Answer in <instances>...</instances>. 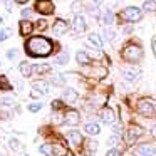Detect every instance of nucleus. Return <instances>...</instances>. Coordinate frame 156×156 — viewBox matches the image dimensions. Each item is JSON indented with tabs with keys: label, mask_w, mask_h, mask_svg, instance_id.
<instances>
[{
	"label": "nucleus",
	"mask_w": 156,
	"mask_h": 156,
	"mask_svg": "<svg viewBox=\"0 0 156 156\" xmlns=\"http://www.w3.org/2000/svg\"><path fill=\"white\" fill-rule=\"evenodd\" d=\"M35 10L44 15H51V14H54V4L51 0H37L35 2Z\"/></svg>",
	"instance_id": "nucleus-5"
},
{
	"label": "nucleus",
	"mask_w": 156,
	"mask_h": 156,
	"mask_svg": "<svg viewBox=\"0 0 156 156\" xmlns=\"http://www.w3.org/2000/svg\"><path fill=\"white\" fill-rule=\"evenodd\" d=\"M141 133H143V131H141V128H133L131 131H129V139H134L136 136H139Z\"/></svg>",
	"instance_id": "nucleus-30"
},
{
	"label": "nucleus",
	"mask_w": 156,
	"mask_h": 156,
	"mask_svg": "<svg viewBox=\"0 0 156 156\" xmlns=\"http://www.w3.org/2000/svg\"><path fill=\"white\" fill-rule=\"evenodd\" d=\"M67 29H69V24H67V22L62 20V19H57V20L54 22V27H52V30H54L55 35H62V34H66V32H67Z\"/></svg>",
	"instance_id": "nucleus-6"
},
{
	"label": "nucleus",
	"mask_w": 156,
	"mask_h": 156,
	"mask_svg": "<svg viewBox=\"0 0 156 156\" xmlns=\"http://www.w3.org/2000/svg\"><path fill=\"white\" fill-rule=\"evenodd\" d=\"M12 35V29H2L0 30V42H4L5 39H9Z\"/></svg>",
	"instance_id": "nucleus-28"
},
{
	"label": "nucleus",
	"mask_w": 156,
	"mask_h": 156,
	"mask_svg": "<svg viewBox=\"0 0 156 156\" xmlns=\"http://www.w3.org/2000/svg\"><path fill=\"white\" fill-rule=\"evenodd\" d=\"M86 133H87V134H99V131H101V129H99V126L96 124V122H89V124H86Z\"/></svg>",
	"instance_id": "nucleus-20"
},
{
	"label": "nucleus",
	"mask_w": 156,
	"mask_h": 156,
	"mask_svg": "<svg viewBox=\"0 0 156 156\" xmlns=\"http://www.w3.org/2000/svg\"><path fill=\"white\" fill-rule=\"evenodd\" d=\"M102 22H104L106 25H111L112 22H114V15H112L111 10H104V14H102Z\"/></svg>",
	"instance_id": "nucleus-21"
},
{
	"label": "nucleus",
	"mask_w": 156,
	"mask_h": 156,
	"mask_svg": "<svg viewBox=\"0 0 156 156\" xmlns=\"http://www.w3.org/2000/svg\"><path fill=\"white\" fill-rule=\"evenodd\" d=\"M131 30H133V29L129 27V25H128V27H124V29H122V32H124V34H129V32H131Z\"/></svg>",
	"instance_id": "nucleus-44"
},
{
	"label": "nucleus",
	"mask_w": 156,
	"mask_h": 156,
	"mask_svg": "<svg viewBox=\"0 0 156 156\" xmlns=\"http://www.w3.org/2000/svg\"><path fill=\"white\" fill-rule=\"evenodd\" d=\"M138 154L141 156V154H153V156H156V148H153V146H149V144H141L138 148Z\"/></svg>",
	"instance_id": "nucleus-13"
},
{
	"label": "nucleus",
	"mask_w": 156,
	"mask_h": 156,
	"mask_svg": "<svg viewBox=\"0 0 156 156\" xmlns=\"http://www.w3.org/2000/svg\"><path fill=\"white\" fill-rule=\"evenodd\" d=\"M0 24H2V17H0Z\"/></svg>",
	"instance_id": "nucleus-52"
},
{
	"label": "nucleus",
	"mask_w": 156,
	"mask_h": 156,
	"mask_svg": "<svg viewBox=\"0 0 156 156\" xmlns=\"http://www.w3.org/2000/svg\"><path fill=\"white\" fill-rule=\"evenodd\" d=\"M138 112L143 116H146V118H156V111H154V108H153V104L149 101H139Z\"/></svg>",
	"instance_id": "nucleus-4"
},
{
	"label": "nucleus",
	"mask_w": 156,
	"mask_h": 156,
	"mask_svg": "<svg viewBox=\"0 0 156 156\" xmlns=\"http://www.w3.org/2000/svg\"><path fill=\"white\" fill-rule=\"evenodd\" d=\"M141 55H143L141 47H139V45H134V44H129L128 47L122 51V57H124L126 61H129V62L139 61V59H141Z\"/></svg>",
	"instance_id": "nucleus-2"
},
{
	"label": "nucleus",
	"mask_w": 156,
	"mask_h": 156,
	"mask_svg": "<svg viewBox=\"0 0 156 156\" xmlns=\"http://www.w3.org/2000/svg\"><path fill=\"white\" fill-rule=\"evenodd\" d=\"M0 89H2V91H10V89H12L10 82L7 81L5 76H0Z\"/></svg>",
	"instance_id": "nucleus-23"
},
{
	"label": "nucleus",
	"mask_w": 156,
	"mask_h": 156,
	"mask_svg": "<svg viewBox=\"0 0 156 156\" xmlns=\"http://www.w3.org/2000/svg\"><path fill=\"white\" fill-rule=\"evenodd\" d=\"M119 141H121V139H119V136L114 133L112 136H109V139H108V144H109V146H116V144H119Z\"/></svg>",
	"instance_id": "nucleus-29"
},
{
	"label": "nucleus",
	"mask_w": 156,
	"mask_h": 156,
	"mask_svg": "<svg viewBox=\"0 0 156 156\" xmlns=\"http://www.w3.org/2000/svg\"><path fill=\"white\" fill-rule=\"evenodd\" d=\"M67 139H69V143H71L72 146H79L82 143V134L79 131H71L67 134Z\"/></svg>",
	"instance_id": "nucleus-9"
},
{
	"label": "nucleus",
	"mask_w": 156,
	"mask_h": 156,
	"mask_svg": "<svg viewBox=\"0 0 156 156\" xmlns=\"http://www.w3.org/2000/svg\"><path fill=\"white\" fill-rule=\"evenodd\" d=\"M144 10H148V12H156V2L154 0H146L144 2Z\"/></svg>",
	"instance_id": "nucleus-24"
},
{
	"label": "nucleus",
	"mask_w": 156,
	"mask_h": 156,
	"mask_svg": "<svg viewBox=\"0 0 156 156\" xmlns=\"http://www.w3.org/2000/svg\"><path fill=\"white\" fill-rule=\"evenodd\" d=\"M153 52H154V55H156V39L153 41Z\"/></svg>",
	"instance_id": "nucleus-45"
},
{
	"label": "nucleus",
	"mask_w": 156,
	"mask_h": 156,
	"mask_svg": "<svg viewBox=\"0 0 156 156\" xmlns=\"http://www.w3.org/2000/svg\"><path fill=\"white\" fill-rule=\"evenodd\" d=\"M37 27H39V29H44V27H45V20H39Z\"/></svg>",
	"instance_id": "nucleus-43"
},
{
	"label": "nucleus",
	"mask_w": 156,
	"mask_h": 156,
	"mask_svg": "<svg viewBox=\"0 0 156 156\" xmlns=\"http://www.w3.org/2000/svg\"><path fill=\"white\" fill-rule=\"evenodd\" d=\"M64 121L67 122V124H77L79 121H81V116H79V112L77 111H74V109H71V111H67L66 112V118H64Z\"/></svg>",
	"instance_id": "nucleus-8"
},
{
	"label": "nucleus",
	"mask_w": 156,
	"mask_h": 156,
	"mask_svg": "<svg viewBox=\"0 0 156 156\" xmlns=\"http://www.w3.org/2000/svg\"><path fill=\"white\" fill-rule=\"evenodd\" d=\"M5 9H7L9 12H12V2L10 0H5Z\"/></svg>",
	"instance_id": "nucleus-40"
},
{
	"label": "nucleus",
	"mask_w": 156,
	"mask_h": 156,
	"mask_svg": "<svg viewBox=\"0 0 156 156\" xmlns=\"http://www.w3.org/2000/svg\"><path fill=\"white\" fill-rule=\"evenodd\" d=\"M67 62H69L67 54H59L57 57H55V64H59V66H64V64H67Z\"/></svg>",
	"instance_id": "nucleus-26"
},
{
	"label": "nucleus",
	"mask_w": 156,
	"mask_h": 156,
	"mask_svg": "<svg viewBox=\"0 0 156 156\" xmlns=\"http://www.w3.org/2000/svg\"><path fill=\"white\" fill-rule=\"evenodd\" d=\"M9 146H10L12 149H19V148H20V144H19L17 139H10V141H9Z\"/></svg>",
	"instance_id": "nucleus-34"
},
{
	"label": "nucleus",
	"mask_w": 156,
	"mask_h": 156,
	"mask_svg": "<svg viewBox=\"0 0 156 156\" xmlns=\"http://www.w3.org/2000/svg\"><path fill=\"white\" fill-rule=\"evenodd\" d=\"M101 121L102 122H106V124H112V122L116 121V116H114V111H112L111 108H106V109H102L101 111Z\"/></svg>",
	"instance_id": "nucleus-7"
},
{
	"label": "nucleus",
	"mask_w": 156,
	"mask_h": 156,
	"mask_svg": "<svg viewBox=\"0 0 156 156\" xmlns=\"http://www.w3.org/2000/svg\"><path fill=\"white\" fill-rule=\"evenodd\" d=\"M19 69H20V74L24 76V77H30L32 74V66L29 64V62H20V66H19Z\"/></svg>",
	"instance_id": "nucleus-15"
},
{
	"label": "nucleus",
	"mask_w": 156,
	"mask_h": 156,
	"mask_svg": "<svg viewBox=\"0 0 156 156\" xmlns=\"http://www.w3.org/2000/svg\"><path fill=\"white\" fill-rule=\"evenodd\" d=\"M102 35H104V39H106L108 42H112V41H114V37H116L114 30H111V29H104V32H102Z\"/></svg>",
	"instance_id": "nucleus-25"
},
{
	"label": "nucleus",
	"mask_w": 156,
	"mask_h": 156,
	"mask_svg": "<svg viewBox=\"0 0 156 156\" xmlns=\"http://www.w3.org/2000/svg\"><path fill=\"white\" fill-rule=\"evenodd\" d=\"M81 9H82V4H81V2H74V4H72V10H74V12H79Z\"/></svg>",
	"instance_id": "nucleus-35"
},
{
	"label": "nucleus",
	"mask_w": 156,
	"mask_h": 156,
	"mask_svg": "<svg viewBox=\"0 0 156 156\" xmlns=\"http://www.w3.org/2000/svg\"><path fill=\"white\" fill-rule=\"evenodd\" d=\"M106 156H121V153H119L118 149H109Z\"/></svg>",
	"instance_id": "nucleus-36"
},
{
	"label": "nucleus",
	"mask_w": 156,
	"mask_h": 156,
	"mask_svg": "<svg viewBox=\"0 0 156 156\" xmlns=\"http://www.w3.org/2000/svg\"><path fill=\"white\" fill-rule=\"evenodd\" d=\"M76 61H77L79 64H89V62H91V59H89L87 52H84V51H79L77 54H76Z\"/></svg>",
	"instance_id": "nucleus-17"
},
{
	"label": "nucleus",
	"mask_w": 156,
	"mask_h": 156,
	"mask_svg": "<svg viewBox=\"0 0 156 156\" xmlns=\"http://www.w3.org/2000/svg\"><path fill=\"white\" fill-rule=\"evenodd\" d=\"M15 102L14 98H2L0 99V104H4V106H12Z\"/></svg>",
	"instance_id": "nucleus-31"
},
{
	"label": "nucleus",
	"mask_w": 156,
	"mask_h": 156,
	"mask_svg": "<svg viewBox=\"0 0 156 156\" xmlns=\"http://www.w3.org/2000/svg\"><path fill=\"white\" fill-rule=\"evenodd\" d=\"M92 2H94L96 5H99V4H101V2H102V0H92Z\"/></svg>",
	"instance_id": "nucleus-49"
},
{
	"label": "nucleus",
	"mask_w": 156,
	"mask_h": 156,
	"mask_svg": "<svg viewBox=\"0 0 156 156\" xmlns=\"http://www.w3.org/2000/svg\"><path fill=\"white\" fill-rule=\"evenodd\" d=\"M141 10H139L138 7H128V9H124V10L121 12V17L124 19V20H128V22H138L139 19H141Z\"/></svg>",
	"instance_id": "nucleus-3"
},
{
	"label": "nucleus",
	"mask_w": 156,
	"mask_h": 156,
	"mask_svg": "<svg viewBox=\"0 0 156 156\" xmlns=\"http://www.w3.org/2000/svg\"><path fill=\"white\" fill-rule=\"evenodd\" d=\"M62 98H64L66 102H76L77 101V92H76L74 89H66Z\"/></svg>",
	"instance_id": "nucleus-12"
},
{
	"label": "nucleus",
	"mask_w": 156,
	"mask_h": 156,
	"mask_svg": "<svg viewBox=\"0 0 156 156\" xmlns=\"http://www.w3.org/2000/svg\"><path fill=\"white\" fill-rule=\"evenodd\" d=\"M61 108H62L61 101H52V109H61Z\"/></svg>",
	"instance_id": "nucleus-38"
},
{
	"label": "nucleus",
	"mask_w": 156,
	"mask_h": 156,
	"mask_svg": "<svg viewBox=\"0 0 156 156\" xmlns=\"http://www.w3.org/2000/svg\"><path fill=\"white\" fill-rule=\"evenodd\" d=\"M87 42H89L91 45H94L96 49H101V47H102V41H101V37H99L98 34H91V35L87 37Z\"/></svg>",
	"instance_id": "nucleus-16"
},
{
	"label": "nucleus",
	"mask_w": 156,
	"mask_h": 156,
	"mask_svg": "<svg viewBox=\"0 0 156 156\" xmlns=\"http://www.w3.org/2000/svg\"><path fill=\"white\" fill-rule=\"evenodd\" d=\"M106 98H96V99H92V101H104ZM99 104H102V102H94V106H99Z\"/></svg>",
	"instance_id": "nucleus-41"
},
{
	"label": "nucleus",
	"mask_w": 156,
	"mask_h": 156,
	"mask_svg": "<svg viewBox=\"0 0 156 156\" xmlns=\"http://www.w3.org/2000/svg\"><path fill=\"white\" fill-rule=\"evenodd\" d=\"M89 143H91V144H89V148H91V149H96V148H98V143H96V141H89Z\"/></svg>",
	"instance_id": "nucleus-42"
},
{
	"label": "nucleus",
	"mask_w": 156,
	"mask_h": 156,
	"mask_svg": "<svg viewBox=\"0 0 156 156\" xmlns=\"http://www.w3.org/2000/svg\"><path fill=\"white\" fill-rule=\"evenodd\" d=\"M32 15V9H24L22 10V17H30Z\"/></svg>",
	"instance_id": "nucleus-37"
},
{
	"label": "nucleus",
	"mask_w": 156,
	"mask_h": 156,
	"mask_svg": "<svg viewBox=\"0 0 156 156\" xmlns=\"http://www.w3.org/2000/svg\"><path fill=\"white\" fill-rule=\"evenodd\" d=\"M141 156H153V154H141Z\"/></svg>",
	"instance_id": "nucleus-50"
},
{
	"label": "nucleus",
	"mask_w": 156,
	"mask_h": 156,
	"mask_svg": "<svg viewBox=\"0 0 156 156\" xmlns=\"http://www.w3.org/2000/svg\"><path fill=\"white\" fill-rule=\"evenodd\" d=\"M54 156H69L67 149L61 144H54Z\"/></svg>",
	"instance_id": "nucleus-22"
},
{
	"label": "nucleus",
	"mask_w": 156,
	"mask_h": 156,
	"mask_svg": "<svg viewBox=\"0 0 156 156\" xmlns=\"http://www.w3.org/2000/svg\"><path fill=\"white\" fill-rule=\"evenodd\" d=\"M52 82H54V84H62V82H64V77H62L61 74H55L54 77H52Z\"/></svg>",
	"instance_id": "nucleus-33"
},
{
	"label": "nucleus",
	"mask_w": 156,
	"mask_h": 156,
	"mask_svg": "<svg viewBox=\"0 0 156 156\" xmlns=\"http://www.w3.org/2000/svg\"><path fill=\"white\" fill-rule=\"evenodd\" d=\"M122 76H124L126 81H138L139 72L134 71V69H124V71H122Z\"/></svg>",
	"instance_id": "nucleus-14"
},
{
	"label": "nucleus",
	"mask_w": 156,
	"mask_h": 156,
	"mask_svg": "<svg viewBox=\"0 0 156 156\" xmlns=\"http://www.w3.org/2000/svg\"><path fill=\"white\" fill-rule=\"evenodd\" d=\"M32 89H35L39 94H47L49 92V84L45 81H35L34 84H32Z\"/></svg>",
	"instance_id": "nucleus-10"
},
{
	"label": "nucleus",
	"mask_w": 156,
	"mask_h": 156,
	"mask_svg": "<svg viewBox=\"0 0 156 156\" xmlns=\"http://www.w3.org/2000/svg\"><path fill=\"white\" fill-rule=\"evenodd\" d=\"M34 71L39 72V74H44V72H49V71H51V67H49L47 64H39V66H34Z\"/></svg>",
	"instance_id": "nucleus-27"
},
{
	"label": "nucleus",
	"mask_w": 156,
	"mask_h": 156,
	"mask_svg": "<svg viewBox=\"0 0 156 156\" xmlns=\"http://www.w3.org/2000/svg\"><path fill=\"white\" fill-rule=\"evenodd\" d=\"M74 30L76 32H84L86 30V20L82 15H76L74 17Z\"/></svg>",
	"instance_id": "nucleus-11"
},
{
	"label": "nucleus",
	"mask_w": 156,
	"mask_h": 156,
	"mask_svg": "<svg viewBox=\"0 0 156 156\" xmlns=\"http://www.w3.org/2000/svg\"><path fill=\"white\" fill-rule=\"evenodd\" d=\"M25 51L34 57H45L52 52V44L45 37H32L25 44Z\"/></svg>",
	"instance_id": "nucleus-1"
},
{
	"label": "nucleus",
	"mask_w": 156,
	"mask_h": 156,
	"mask_svg": "<svg viewBox=\"0 0 156 156\" xmlns=\"http://www.w3.org/2000/svg\"><path fill=\"white\" fill-rule=\"evenodd\" d=\"M41 108H42V102H34V104H30V106H29V111L35 112V111H39Z\"/></svg>",
	"instance_id": "nucleus-32"
},
{
	"label": "nucleus",
	"mask_w": 156,
	"mask_h": 156,
	"mask_svg": "<svg viewBox=\"0 0 156 156\" xmlns=\"http://www.w3.org/2000/svg\"><path fill=\"white\" fill-rule=\"evenodd\" d=\"M151 133H153V136H154V138H156V126H154V128L151 129Z\"/></svg>",
	"instance_id": "nucleus-47"
},
{
	"label": "nucleus",
	"mask_w": 156,
	"mask_h": 156,
	"mask_svg": "<svg viewBox=\"0 0 156 156\" xmlns=\"http://www.w3.org/2000/svg\"><path fill=\"white\" fill-rule=\"evenodd\" d=\"M39 151H41L42 154H45V156H52L54 154V146L49 144V143H45V144H42L41 148H39Z\"/></svg>",
	"instance_id": "nucleus-18"
},
{
	"label": "nucleus",
	"mask_w": 156,
	"mask_h": 156,
	"mask_svg": "<svg viewBox=\"0 0 156 156\" xmlns=\"http://www.w3.org/2000/svg\"><path fill=\"white\" fill-rule=\"evenodd\" d=\"M30 32H32V24L27 22V20H22L20 22V34L27 35V34H30Z\"/></svg>",
	"instance_id": "nucleus-19"
},
{
	"label": "nucleus",
	"mask_w": 156,
	"mask_h": 156,
	"mask_svg": "<svg viewBox=\"0 0 156 156\" xmlns=\"http://www.w3.org/2000/svg\"><path fill=\"white\" fill-rule=\"evenodd\" d=\"M15 55H17V51H15V49H12V51L7 52V57H9V59H14Z\"/></svg>",
	"instance_id": "nucleus-39"
},
{
	"label": "nucleus",
	"mask_w": 156,
	"mask_h": 156,
	"mask_svg": "<svg viewBox=\"0 0 156 156\" xmlns=\"http://www.w3.org/2000/svg\"><path fill=\"white\" fill-rule=\"evenodd\" d=\"M15 2H17V4H25L27 0H15Z\"/></svg>",
	"instance_id": "nucleus-48"
},
{
	"label": "nucleus",
	"mask_w": 156,
	"mask_h": 156,
	"mask_svg": "<svg viewBox=\"0 0 156 156\" xmlns=\"http://www.w3.org/2000/svg\"><path fill=\"white\" fill-rule=\"evenodd\" d=\"M0 156H5V154H4V153H0Z\"/></svg>",
	"instance_id": "nucleus-51"
},
{
	"label": "nucleus",
	"mask_w": 156,
	"mask_h": 156,
	"mask_svg": "<svg viewBox=\"0 0 156 156\" xmlns=\"http://www.w3.org/2000/svg\"><path fill=\"white\" fill-rule=\"evenodd\" d=\"M114 133H116V134H119V133H121V128H119V126H116V128H114Z\"/></svg>",
	"instance_id": "nucleus-46"
}]
</instances>
